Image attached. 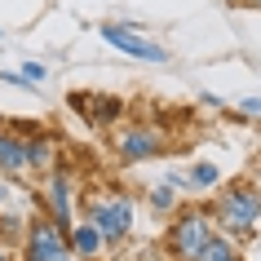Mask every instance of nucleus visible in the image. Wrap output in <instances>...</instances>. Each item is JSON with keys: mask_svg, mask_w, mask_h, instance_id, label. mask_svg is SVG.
Returning a JSON list of instances; mask_svg holds the SVG:
<instances>
[{"mask_svg": "<svg viewBox=\"0 0 261 261\" xmlns=\"http://www.w3.org/2000/svg\"><path fill=\"white\" fill-rule=\"evenodd\" d=\"M44 199H49V217H54L62 230H71L75 221H71V177H67V173H49V181H44Z\"/></svg>", "mask_w": 261, "mask_h": 261, "instance_id": "obj_8", "label": "nucleus"}, {"mask_svg": "<svg viewBox=\"0 0 261 261\" xmlns=\"http://www.w3.org/2000/svg\"><path fill=\"white\" fill-rule=\"evenodd\" d=\"M0 261H9V257H5V248H0Z\"/></svg>", "mask_w": 261, "mask_h": 261, "instance_id": "obj_17", "label": "nucleus"}, {"mask_svg": "<svg viewBox=\"0 0 261 261\" xmlns=\"http://www.w3.org/2000/svg\"><path fill=\"white\" fill-rule=\"evenodd\" d=\"M27 168H31V160H27V133L0 128V173H9V177H22Z\"/></svg>", "mask_w": 261, "mask_h": 261, "instance_id": "obj_7", "label": "nucleus"}, {"mask_svg": "<svg viewBox=\"0 0 261 261\" xmlns=\"http://www.w3.org/2000/svg\"><path fill=\"white\" fill-rule=\"evenodd\" d=\"M208 234H213L208 217L199 213V208H186V213H181V217L168 226V252H173L177 261H195Z\"/></svg>", "mask_w": 261, "mask_h": 261, "instance_id": "obj_3", "label": "nucleus"}, {"mask_svg": "<svg viewBox=\"0 0 261 261\" xmlns=\"http://www.w3.org/2000/svg\"><path fill=\"white\" fill-rule=\"evenodd\" d=\"M67 244L75 248L80 257H93V252H97L102 244H107V239H102V230H97L93 221H75V226L67 230Z\"/></svg>", "mask_w": 261, "mask_h": 261, "instance_id": "obj_10", "label": "nucleus"}, {"mask_svg": "<svg viewBox=\"0 0 261 261\" xmlns=\"http://www.w3.org/2000/svg\"><path fill=\"white\" fill-rule=\"evenodd\" d=\"M173 186H177V177H173V181H155V186H151V204H155V213H164V208L177 204V191H173Z\"/></svg>", "mask_w": 261, "mask_h": 261, "instance_id": "obj_12", "label": "nucleus"}, {"mask_svg": "<svg viewBox=\"0 0 261 261\" xmlns=\"http://www.w3.org/2000/svg\"><path fill=\"white\" fill-rule=\"evenodd\" d=\"M186 181L204 191V186H213V181H217V168H213V164H195V168H191V177H186Z\"/></svg>", "mask_w": 261, "mask_h": 261, "instance_id": "obj_13", "label": "nucleus"}, {"mask_svg": "<svg viewBox=\"0 0 261 261\" xmlns=\"http://www.w3.org/2000/svg\"><path fill=\"white\" fill-rule=\"evenodd\" d=\"M195 261H239V252H234L230 234H208L204 248H199V257Z\"/></svg>", "mask_w": 261, "mask_h": 261, "instance_id": "obj_11", "label": "nucleus"}, {"mask_svg": "<svg viewBox=\"0 0 261 261\" xmlns=\"http://www.w3.org/2000/svg\"><path fill=\"white\" fill-rule=\"evenodd\" d=\"M67 257V230L54 217H36L27 226V261H54Z\"/></svg>", "mask_w": 261, "mask_h": 261, "instance_id": "obj_4", "label": "nucleus"}, {"mask_svg": "<svg viewBox=\"0 0 261 261\" xmlns=\"http://www.w3.org/2000/svg\"><path fill=\"white\" fill-rule=\"evenodd\" d=\"M168 142L160 128H151V124H138V128H128V133H120V155L124 160H151V155H164Z\"/></svg>", "mask_w": 261, "mask_h": 261, "instance_id": "obj_6", "label": "nucleus"}, {"mask_svg": "<svg viewBox=\"0 0 261 261\" xmlns=\"http://www.w3.org/2000/svg\"><path fill=\"white\" fill-rule=\"evenodd\" d=\"M213 221H217L226 234H252L257 221H261V191L248 186V181L221 186L217 204H213Z\"/></svg>", "mask_w": 261, "mask_h": 261, "instance_id": "obj_1", "label": "nucleus"}, {"mask_svg": "<svg viewBox=\"0 0 261 261\" xmlns=\"http://www.w3.org/2000/svg\"><path fill=\"white\" fill-rule=\"evenodd\" d=\"M89 221H93L107 244H120L133 230V199L128 195H93L89 199Z\"/></svg>", "mask_w": 261, "mask_h": 261, "instance_id": "obj_2", "label": "nucleus"}, {"mask_svg": "<svg viewBox=\"0 0 261 261\" xmlns=\"http://www.w3.org/2000/svg\"><path fill=\"white\" fill-rule=\"evenodd\" d=\"M71 107H75V111H89L84 120H93V124H111V120L124 111V102H120V97H89V93H75V97H71Z\"/></svg>", "mask_w": 261, "mask_h": 261, "instance_id": "obj_9", "label": "nucleus"}, {"mask_svg": "<svg viewBox=\"0 0 261 261\" xmlns=\"http://www.w3.org/2000/svg\"><path fill=\"white\" fill-rule=\"evenodd\" d=\"M36 84V80H44V67H40V62H27V67H22V84Z\"/></svg>", "mask_w": 261, "mask_h": 261, "instance_id": "obj_14", "label": "nucleus"}, {"mask_svg": "<svg viewBox=\"0 0 261 261\" xmlns=\"http://www.w3.org/2000/svg\"><path fill=\"white\" fill-rule=\"evenodd\" d=\"M248 5H252V9H261V0H248Z\"/></svg>", "mask_w": 261, "mask_h": 261, "instance_id": "obj_16", "label": "nucleus"}, {"mask_svg": "<svg viewBox=\"0 0 261 261\" xmlns=\"http://www.w3.org/2000/svg\"><path fill=\"white\" fill-rule=\"evenodd\" d=\"M54 261H71V257H54Z\"/></svg>", "mask_w": 261, "mask_h": 261, "instance_id": "obj_18", "label": "nucleus"}, {"mask_svg": "<svg viewBox=\"0 0 261 261\" xmlns=\"http://www.w3.org/2000/svg\"><path fill=\"white\" fill-rule=\"evenodd\" d=\"M239 107H244L248 115H257V111H261V97H244V102H239Z\"/></svg>", "mask_w": 261, "mask_h": 261, "instance_id": "obj_15", "label": "nucleus"}, {"mask_svg": "<svg viewBox=\"0 0 261 261\" xmlns=\"http://www.w3.org/2000/svg\"><path fill=\"white\" fill-rule=\"evenodd\" d=\"M102 40H107V44H115L120 54L142 58V62H168V49H160V44H151V40H142L138 31L120 27V22H107V27H102Z\"/></svg>", "mask_w": 261, "mask_h": 261, "instance_id": "obj_5", "label": "nucleus"}]
</instances>
